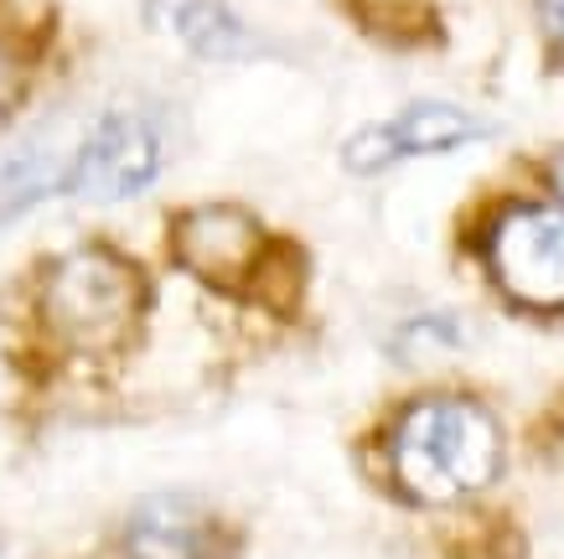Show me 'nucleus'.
Here are the masks:
<instances>
[{
	"label": "nucleus",
	"mask_w": 564,
	"mask_h": 559,
	"mask_svg": "<svg viewBox=\"0 0 564 559\" xmlns=\"http://www.w3.org/2000/svg\"><path fill=\"white\" fill-rule=\"evenodd\" d=\"M487 125L466 109L451 104H414L404 115L368 125L347 140V166L352 171H383L393 161H410V155H435V151H456L466 140H481Z\"/></svg>",
	"instance_id": "5"
},
{
	"label": "nucleus",
	"mask_w": 564,
	"mask_h": 559,
	"mask_svg": "<svg viewBox=\"0 0 564 559\" xmlns=\"http://www.w3.org/2000/svg\"><path fill=\"white\" fill-rule=\"evenodd\" d=\"M544 21L554 36H564V0H544Z\"/></svg>",
	"instance_id": "11"
},
{
	"label": "nucleus",
	"mask_w": 564,
	"mask_h": 559,
	"mask_svg": "<svg viewBox=\"0 0 564 559\" xmlns=\"http://www.w3.org/2000/svg\"><path fill=\"white\" fill-rule=\"evenodd\" d=\"M11 94H17V68H11V57L0 52V109L11 104Z\"/></svg>",
	"instance_id": "10"
},
{
	"label": "nucleus",
	"mask_w": 564,
	"mask_h": 559,
	"mask_svg": "<svg viewBox=\"0 0 564 559\" xmlns=\"http://www.w3.org/2000/svg\"><path fill=\"white\" fill-rule=\"evenodd\" d=\"M140 275L115 249H73L47 270L42 311L73 347H115L140 316Z\"/></svg>",
	"instance_id": "2"
},
{
	"label": "nucleus",
	"mask_w": 564,
	"mask_h": 559,
	"mask_svg": "<svg viewBox=\"0 0 564 559\" xmlns=\"http://www.w3.org/2000/svg\"><path fill=\"white\" fill-rule=\"evenodd\" d=\"M554 176H560V186H564V155H560V161H554Z\"/></svg>",
	"instance_id": "12"
},
{
	"label": "nucleus",
	"mask_w": 564,
	"mask_h": 559,
	"mask_svg": "<svg viewBox=\"0 0 564 559\" xmlns=\"http://www.w3.org/2000/svg\"><path fill=\"white\" fill-rule=\"evenodd\" d=\"M130 559H207L213 524L192 497H145L124 528Z\"/></svg>",
	"instance_id": "7"
},
{
	"label": "nucleus",
	"mask_w": 564,
	"mask_h": 559,
	"mask_svg": "<svg viewBox=\"0 0 564 559\" xmlns=\"http://www.w3.org/2000/svg\"><path fill=\"white\" fill-rule=\"evenodd\" d=\"M176 255L187 270H197L203 280H239L259 255V223L243 213V207H197L176 223Z\"/></svg>",
	"instance_id": "6"
},
{
	"label": "nucleus",
	"mask_w": 564,
	"mask_h": 559,
	"mask_svg": "<svg viewBox=\"0 0 564 559\" xmlns=\"http://www.w3.org/2000/svg\"><path fill=\"white\" fill-rule=\"evenodd\" d=\"M502 441L487 409L466 399H425L414 405L393 436V472L420 503H456L492 482Z\"/></svg>",
	"instance_id": "1"
},
{
	"label": "nucleus",
	"mask_w": 564,
	"mask_h": 559,
	"mask_svg": "<svg viewBox=\"0 0 564 559\" xmlns=\"http://www.w3.org/2000/svg\"><path fill=\"white\" fill-rule=\"evenodd\" d=\"M166 146L155 119L135 109H109L68 155V192L84 203H130L161 176Z\"/></svg>",
	"instance_id": "3"
},
{
	"label": "nucleus",
	"mask_w": 564,
	"mask_h": 559,
	"mask_svg": "<svg viewBox=\"0 0 564 559\" xmlns=\"http://www.w3.org/2000/svg\"><path fill=\"white\" fill-rule=\"evenodd\" d=\"M57 186H68V155H57L52 146H36V140L0 146V223L21 218L26 207H36Z\"/></svg>",
	"instance_id": "9"
},
{
	"label": "nucleus",
	"mask_w": 564,
	"mask_h": 559,
	"mask_svg": "<svg viewBox=\"0 0 564 559\" xmlns=\"http://www.w3.org/2000/svg\"><path fill=\"white\" fill-rule=\"evenodd\" d=\"M151 21L197 57H249L254 32L223 0H151Z\"/></svg>",
	"instance_id": "8"
},
{
	"label": "nucleus",
	"mask_w": 564,
	"mask_h": 559,
	"mask_svg": "<svg viewBox=\"0 0 564 559\" xmlns=\"http://www.w3.org/2000/svg\"><path fill=\"white\" fill-rule=\"evenodd\" d=\"M492 270L518 301L564 305V207H513L492 228Z\"/></svg>",
	"instance_id": "4"
}]
</instances>
